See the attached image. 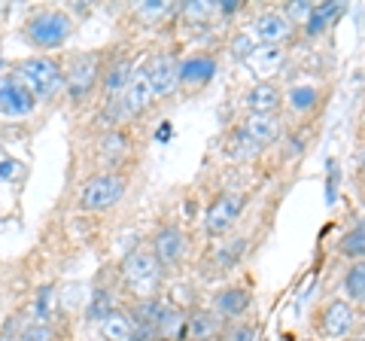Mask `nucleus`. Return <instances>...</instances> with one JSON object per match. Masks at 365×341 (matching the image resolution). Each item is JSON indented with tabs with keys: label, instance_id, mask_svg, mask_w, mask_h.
<instances>
[{
	"label": "nucleus",
	"instance_id": "nucleus-13",
	"mask_svg": "<svg viewBox=\"0 0 365 341\" xmlns=\"http://www.w3.org/2000/svg\"><path fill=\"white\" fill-rule=\"evenodd\" d=\"M95 150H98L101 168H104V170H119V165L131 156V138L122 128H110V131H104L98 138Z\"/></svg>",
	"mask_w": 365,
	"mask_h": 341
},
{
	"label": "nucleus",
	"instance_id": "nucleus-33",
	"mask_svg": "<svg viewBox=\"0 0 365 341\" xmlns=\"http://www.w3.org/2000/svg\"><path fill=\"white\" fill-rule=\"evenodd\" d=\"M356 168H359V174H362V180H365V146H362L359 156H356Z\"/></svg>",
	"mask_w": 365,
	"mask_h": 341
},
{
	"label": "nucleus",
	"instance_id": "nucleus-11",
	"mask_svg": "<svg viewBox=\"0 0 365 341\" xmlns=\"http://www.w3.org/2000/svg\"><path fill=\"white\" fill-rule=\"evenodd\" d=\"M287 61H289L287 46H256L244 58L247 71L256 76V83H271V79L287 67Z\"/></svg>",
	"mask_w": 365,
	"mask_h": 341
},
{
	"label": "nucleus",
	"instance_id": "nucleus-9",
	"mask_svg": "<svg viewBox=\"0 0 365 341\" xmlns=\"http://www.w3.org/2000/svg\"><path fill=\"white\" fill-rule=\"evenodd\" d=\"M140 67H143L146 79H150L155 101H165V98H170L180 88V61L174 58V55L155 52Z\"/></svg>",
	"mask_w": 365,
	"mask_h": 341
},
{
	"label": "nucleus",
	"instance_id": "nucleus-6",
	"mask_svg": "<svg viewBox=\"0 0 365 341\" xmlns=\"http://www.w3.org/2000/svg\"><path fill=\"white\" fill-rule=\"evenodd\" d=\"M359 314L347 299H332L326 302L317 314V335L323 341H344L356 332Z\"/></svg>",
	"mask_w": 365,
	"mask_h": 341
},
{
	"label": "nucleus",
	"instance_id": "nucleus-27",
	"mask_svg": "<svg viewBox=\"0 0 365 341\" xmlns=\"http://www.w3.org/2000/svg\"><path fill=\"white\" fill-rule=\"evenodd\" d=\"M247 253V241H232V244H222L216 250V268L220 271H232L237 263H241V256Z\"/></svg>",
	"mask_w": 365,
	"mask_h": 341
},
{
	"label": "nucleus",
	"instance_id": "nucleus-15",
	"mask_svg": "<svg viewBox=\"0 0 365 341\" xmlns=\"http://www.w3.org/2000/svg\"><path fill=\"white\" fill-rule=\"evenodd\" d=\"M222 317L213 308H192L186 320V341H220Z\"/></svg>",
	"mask_w": 365,
	"mask_h": 341
},
{
	"label": "nucleus",
	"instance_id": "nucleus-34",
	"mask_svg": "<svg viewBox=\"0 0 365 341\" xmlns=\"http://www.w3.org/2000/svg\"><path fill=\"white\" fill-rule=\"evenodd\" d=\"M359 338H365V320H362V326H359Z\"/></svg>",
	"mask_w": 365,
	"mask_h": 341
},
{
	"label": "nucleus",
	"instance_id": "nucleus-26",
	"mask_svg": "<svg viewBox=\"0 0 365 341\" xmlns=\"http://www.w3.org/2000/svg\"><path fill=\"white\" fill-rule=\"evenodd\" d=\"M344 13V6L341 4H314V13H311V19H307V25H304V31L311 34V37H319L332 21Z\"/></svg>",
	"mask_w": 365,
	"mask_h": 341
},
{
	"label": "nucleus",
	"instance_id": "nucleus-30",
	"mask_svg": "<svg viewBox=\"0 0 365 341\" xmlns=\"http://www.w3.org/2000/svg\"><path fill=\"white\" fill-rule=\"evenodd\" d=\"M220 341H256V326L247 320H235L228 329H222Z\"/></svg>",
	"mask_w": 365,
	"mask_h": 341
},
{
	"label": "nucleus",
	"instance_id": "nucleus-25",
	"mask_svg": "<svg viewBox=\"0 0 365 341\" xmlns=\"http://www.w3.org/2000/svg\"><path fill=\"white\" fill-rule=\"evenodd\" d=\"M344 295L350 299L353 308H359V305L365 302V259L362 263H350V268L344 271Z\"/></svg>",
	"mask_w": 365,
	"mask_h": 341
},
{
	"label": "nucleus",
	"instance_id": "nucleus-17",
	"mask_svg": "<svg viewBox=\"0 0 365 341\" xmlns=\"http://www.w3.org/2000/svg\"><path fill=\"white\" fill-rule=\"evenodd\" d=\"M216 73V61L210 55H189V58L180 61V86L182 88H192V92H198L213 79Z\"/></svg>",
	"mask_w": 365,
	"mask_h": 341
},
{
	"label": "nucleus",
	"instance_id": "nucleus-23",
	"mask_svg": "<svg viewBox=\"0 0 365 341\" xmlns=\"http://www.w3.org/2000/svg\"><path fill=\"white\" fill-rule=\"evenodd\" d=\"M186 320H189V314L182 308H177V305H165L162 317H158V338H165V341L186 338Z\"/></svg>",
	"mask_w": 365,
	"mask_h": 341
},
{
	"label": "nucleus",
	"instance_id": "nucleus-21",
	"mask_svg": "<svg viewBox=\"0 0 365 341\" xmlns=\"http://www.w3.org/2000/svg\"><path fill=\"white\" fill-rule=\"evenodd\" d=\"M283 104H287V110L295 113V116H311L319 107V88L311 83H295L283 92Z\"/></svg>",
	"mask_w": 365,
	"mask_h": 341
},
{
	"label": "nucleus",
	"instance_id": "nucleus-7",
	"mask_svg": "<svg viewBox=\"0 0 365 341\" xmlns=\"http://www.w3.org/2000/svg\"><path fill=\"white\" fill-rule=\"evenodd\" d=\"M244 204H247V198L241 192H220V195L207 204V210H204V220H201L204 235H210V238L228 235L235 229V223L241 220Z\"/></svg>",
	"mask_w": 365,
	"mask_h": 341
},
{
	"label": "nucleus",
	"instance_id": "nucleus-12",
	"mask_svg": "<svg viewBox=\"0 0 365 341\" xmlns=\"http://www.w3.org/2000/svg\"><path fill=\"white\" fill-rule=\"evenodd\" d=\"M34 107H37V98L28 92L16 73L0 76V113L4 116H28Z\"/></svg>",
	"mask_w": 365,
	"mask_h": 341
},
{
	"label": "nucleus",
	"instance_id": "nucleus-10",
	"mask_svg": "<svg viewBox=\"0 0 365 341\" xmlns=\"http://www.w3.org/2000/svg\"><path fill=\"white\" fill-rule=\"evenodd\" d=\"M150 250L155 253V259H158L162 265H177V263H182V259H186V253H189V235L182 232L180 225L168 223V225H162V229L153 232Z\"/></svg>",
	"mask_w": 365,
	"mask_h": 341
},
{
	"label": "nucleus",
	"instance_id": "nucleus-24",
	"mask_svg": "<svg viewBox=\"0 0 365 341\" xmlns=\"http://www.w3.org/2000/svg\"><path fill=\"white\" fill-rule=\"evenodd\" d=\"M338 253L344 259H350V263H362L365 259V220H356L344 235H341Z\"/></svg>",
	"mask_w": 365,
	"mask_h": 341
},
{
	"label": "nucleus",
	"instance_id": "nucleus-5",
	"mask_svg": "<svg viewBox=\"0 0 365 341\" xmlns=\"http://www.w3.org/2000/svg\"><path fill=\"white\" fill-rule=\"evenodd\" d=\"M101 86V55L98 52H76L64 67V92L73 104L83 101Z\"/></svg>",
	"mask_w": 365,
	"mask_h": 341
},
{
	"label": "nucleus",
	"instance_id": "nucleus-19",
	"mask_svg": "<svg viewBox=\"0 0 365 341\" xmlns=\"http://www.w3.org/2000/svg\"><path fill=\"white\" fill-rule=\"evenodd\" d=\"M253 305V295H250L247 287H225L220 295H216L213 311L222 317V320H241V317L250 311Z\"/></svg>",
	"mask_w": 365,
	"mask_h": 341
},
{
	"label": "nucleus",
	"instance_id": "nucleus-1",
	"mask_svg": "<svg viewBox=\"0 0 365 341\" xmlns=\"http://www.w3.org/2000/svg\"><path fill=\"white\" fill-rule=\"evenodd\" d=\"M119 275L125 290L134 295V302H146V299H158V292H162L165 265L158 263L150 247H140V250H131L122 259Z\"/></svg>",
	"mask_w": 365,
	"mask_h": 341
},
{
	"label": "nucleus",
	"instance_id": "nucleus-8",
	"mask_svg": "<svg viewBox=\"0 0 365 341\" xmlns=\"http://www.w3.org/2000/svg\"><path fill=\"white\" fill-rule=\"evenodd\" d=\"M244 34L253 40V46H287L295 37V28L289 25V19L280 9H268V13H259L250 21Z\"/></svg>",
	"mask_w": 365,
	"mask_h": 341
},
{
	"label": "nucleus",
	"instance_id": "nucleus-29",
	"mask_svg": "<svg viewBox=\"0 0 365 341\" xmlns=\"http://www.w3.org/2000/svg\"><path fill=\"white\" fill-rule=\"evenodd\" d=\"M280 13L289 19L292 28H304L307 19H311V13H314V4H304V0H292V4H287V6L280 9Z\"/></svg>",
	"mask_w": 365,
	"mask_h": 341
},
{
	"label": "nucleus",
	"instance_id": "nucleus-4",
	"mask_svg": "<svg viewBox=\"0 0 365 341\" xmlns=\"http://www.w3.org/2000/svg\"><path fill=\"white\" fill-rule=\"evenodd\" d=\"M71 34H73V19L64 9H40L25 25V37L37 49H58L61 43L71 40Z\"/></svg>",
	"mask_w": 365,
	"mask_h": 341
},
{
	"label": "nucleus",
	"instance_id": "nucleus-16",
	"mask_svg": "<svg viewBox=\"0 0 365 341\" xmlns=\"http://www.w3.org/2000/svg\"><path fill=\"white\" fill-rule=\"evenodd\" d=\"M244 134H250L256 143L268 146L280 138L283 131V119L277 116V113H247V116L241 119V125H237Z\"/></svg>",
	"mask_w": 365,
	"mask_h": 341
},
{
	"label": "nucleus",
	"instance_id": "nucleus-22",
	"mask_svg": "<svg viewBox=\"0 0 365 341\" xmlns=\"http://www.w3.org/2000/svg\"><path fill=\"white\" fill-rule=\"evenodd\" d=\"M262 150H265V146L256 143V141L250 138V134H244L241 128H235V131L225 138L222 156L228 158V162H237V165H241V162H250V158H256Z\"/></svg>",
	"mask_w": 365,
	"mask_h": 341
},
{
	"label": "nucleus",
	"instance_id": "nucleus-3",
	"mask_svg": "<svg viewBox=\"0 0 365 341\" xmlns=\"http://www.w3.org/2000/svg\"><path fill=\"white\" fill-rule=\"evenodd\" d=\"M128 192V177L119 174V170H101V174L88 177L83 186H79V195L76 204L79 210L86 213H101V210H110L125 198Z\"/></svg>",
	"mask_w": 365,
	"mask_h": 341
},
{
	"label": "nucleus",
	"instance_id": "nucleus-31",
	"mask_svg": "<svg viewBox=\"0 0 365 341\" xmlns=\"http://www.w3.org/2000/svg\"><path fill=\"white\" fill-rule=\"evenodd\" d=\"M216 13H220V4H201V0H195V4L182 6V16L186 19H210Z\"/></svg>",
	"mask_w": 365,
	"mask_h": 341
},
{
	"label": "nucleus",
	"instance_id": "nucleus-20",
	"mask_svg": "<svg viewBox=\"0 0 365 341\" xmlns=\"http://www.w3.org/2000/svg\"><path fill=\"white\" fill-rule=\"evenodd\" d=\"M247 113H277L283 107V92L274 83H253L244 95Z\"/></svg>",
	"mask_w": 365,
	"mask_h": 341
},
{
	"label": "nucleus",
	"instance_id": "nucleus-18",
	"mask_svg": "<svg viewBox=\"0 0 365 341\" xmlns=\"http://www.w3.org/2000/svg\"><path fill=\"white\" fill-rule=\"evenodd\" d=\"M98 329H101V335H104L107 341H134V335H137L134 317H131V311H125V308L104 311V317L98 320Z\"/></svg>",
	"mask_w": 365,
	"mask_h": 341
},
{
	"label": "nucleus",
	"instance_id": "nucleus-14",
	"mask_svg": "<svg viewBox=\"0 0 365 341\" xmlns=\"http://www.w3.org/2000/svg\"><path fill=\"white\" fill-rule=\"evenodd\" d=\"M137 71V64L131 58H113L104 71H101V92H104V104L119 101L125 86L131 83V76Z\"/></svg>",
	"mask_w": 365,
	"mask_h": 341
},
{
	"label": "nucleus",
	"instance_id": "nucleus-2",
	"mask_svg": "<svg viewBox=\"0 0 365 341\" xmlns=\"http://www.w3.org/2000/svg\"><path fill=\"white\" fill-rule=\"evenodd\" d=\"M37 101H49L64 88V67L49 55H28L13 71Z\"/></svg>",
	"mask_w": 365,
	"mask_h": 341
},
{
	"label": "nucleus",
	"instance_id": "nucleus-28",
	"mask_svg": "<svg viewBox=\"0 0 365 341\" xmlns=\"http://www.w3.org/2000/svg\"><path fill=\"white\" fill-rule=\"evenodd\" d=\"M16 341H55V329H52V323L31 320L16 332Z\"/></svg>",
	"mask_w": 365,
	"mask_h": 341
},
{
	"label": "nucleus",
	"instance_id": "nucleus-32",
	"mask_svg": "<svg viewBox=\"0 0 365 341\" xmlns=\"http://www.w3.org/2000/svg\"><path fill=\"white\" fill-rule=\"evenodd\" d=\"M170 4H155V0H150V4H143V6H137L134 13L140 16V19H162V16H168L170 13Z\"/></svg>",
	"mask_w": 365,
	"mask_h": 341
}]
</instances>
